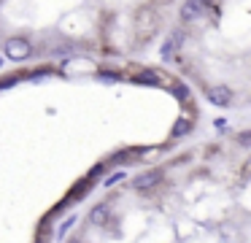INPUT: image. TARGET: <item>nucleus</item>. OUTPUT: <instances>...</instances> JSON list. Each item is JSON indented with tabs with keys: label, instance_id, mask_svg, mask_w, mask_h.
Returning a JSON list of instances; mask_svg holds the SVG:
<instances>
[{
	"label": "nucleus",
	"instance_id": "8",
	"mask_svg": "<svg viewBox=\"0 0 251 243\" xmlns=\"http://www.w3.org/2000/svg\"><path fill=\"white\" fill-rule=\"evenodd\" d=\"M14 84H17V76H8V79L0 81V89H6V86H14Z\"/></svg>",
	"mask_w": 251,
	"mask_h": 243
},
{
	"label": "nucleus",
	"instance_id": "3",
	"mask_svg": "<svg viewBox=\"0 0 251 243\" xmlns=\"http://www.w3.org/2000/svg\"><path fill=\"white\" fill-rule=\"evenodd\" d=\"M159 181H162V170H149V173H141V176L132 178V187H135L138 192H149V189L157 187Z\"/></svg>",
	"mask_w": 251,
	"mask_h": 243
},
{
	"label": "nucleus",
	"instance_id": "4",
	"mask_svg": "<svg viewBox=\"0 0 251 243\" xmlns=\"http://www.w3.org/2000/svg\"><path fill=\"white\" fill-rule=\"evenodd\" d=\"M202 11H205V5H202V3H197V0H189V3L181 5V19L195 22V19H200V16H202Z\"/></svg>",
	"mask_w": 251,
	"mask_h": 243
},
{
	"label": "nucleus",
	"instance_id": "5",
	"mask_svg": "<svg viewBox=\"0 0 251 243\" xmlns=\"http://www.w3.org/2000/svg\"><path fill=\"white\" fill-rule=\"evenodd\" d=\"M89 219H92L95 224H105V221H108V205H95Z\"/></svg>",
	"mask_w": 251,
	"mask_h": 243
},
{
	"label": "nucleus",
	"instance_id": "1",
	"mask_svg": "<svg viewBox=\"0 0 251 243\" xmlns=\"http://www.w3.org/2000/svg\"><path fill=\"white\" fill-rule=\"evenodd\" d=\"M205 97L213 103V106H219V108H227L229 103L235 100V92L229 89L227 84H211V86L205 89Z\"/></svg>",
	"mask_w": 251,
	"mask_h": 243
},
{
	"label": "nucleus",
	"instance_id": "10",
	"mask_svg": "<svg viewBox=\"0 0 251 243\" xmlns=\"http://www.w3.org/2000/svg\"><path fill=\"white\" fill-rule=\"evenodd\" d=\"M122 178H125V170H119V173H114V176H111V178H108V181H105V184H108V187H111V184H116V181H122Z\"/></svg>",
	"mask_w": 251,
	"mask_h": 243
},
{
	"label": "nucleus",
	"instance_id": "7",
	"mask_svg": "<svg viewBox=\"0 0 251 243\" xmlns=\"http://www.w3.org/2000/svg\"><path fill=\"white\" fill-rule=\"evenodd\" d=\"M184 133H189V122H186V119H178L176 127H173V138H178V135H184Z\"/></svg>",
	"mask_w": 251,
	"mask_h": 243
},
{
	"label": "nucleus",
	"instance_id": "6",
	"mask_svg": "<svg viewBox=\"0 0 251 243\" xmlns=\"http://www.w3.org/2000/svg\"><path fill=\"white\" fill-rule=\"evenodd\" d=\"M135 81H138V84H143V81H146V84H157L159 76H157V73H151V70H143V73H138V76H135Z\"/></svg>",
	"mask_w": 251,
	"mask_h": 243
},
{
	"label": "nucleus",
	"instance_id": "2",
	"mask_svg": "<svg viewBox=\"0 0 251 243\" xmlns=\"http://www.w3.org/2000/svg\"><path fill=\"white\" fill-rule=\"evenodd\" d=\"M30 54H33V43L27 41V38H11V41H6V57L8 59H27Z\"/></svg>",
	"mask_w": 251,
	"mask_h": 243
},
{
	"label": "nucleus",
	"instance_id": "12",
	"mask_svg": "<svg viewBox=\"0 0 251 243\" xmlns=\"http://www.w3.org/2000/svg\"><path fill=\"white\" fill-rule=\"evenodd\" d=\"M238 140H240V143H243V146H249L251 135H249V133H243V135H238Z\"/></svg>",
	"mask_w": 251,
	"mask_h": 243
},
{
	"label": "nucleus",
	"instance_id": "11",
	"mask_svg": "<svg viewBox=\"0 0 251 243\" xmlns=\"http://www.w3.org/2000/svg\"><path fill=\"white\" fill-rule=\"evenodd\" d=\"M73 221H76V219H68V221H62V227H60V235H65V232L71 230V227H73Z\"/></svg>",
	"mask_w": 251,
	"mask_h": 243
},
{
	"label": "nucleus",
	"instance_id": "9",
	"mask_svg": "<svg viewBox=\"0 0 251 243\" xmlns=\"http://www.w3.org/2000/svg\"><path fill=\"white\" fill-rule=\"evenodd\" d=\"M103 170H105L103 165H95L92 170H89V178H98V176H103Z\"/></svg>",
	"mask_w": 251,
	"mask_h": 243
}]
</instances>
